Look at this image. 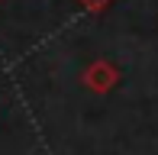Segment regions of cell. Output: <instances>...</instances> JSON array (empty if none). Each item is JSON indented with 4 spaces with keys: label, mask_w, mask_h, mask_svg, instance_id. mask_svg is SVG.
<instances>
[{
    "label": "cell",
    "mask_w": 158,
    "mask_h": 155,
    "mask_svg": "<svg viewBox=\"0 0 158 155\" xmlns=\"http://www.w3.org/2000/svg\"><path fill=\"white\" fill-rule=\"evenodd\" d=\"M81 84L90 90V94H110V90L119 84V68L113 65L110 58H94L81 71Z\"/></svg>",
    "instance_id": "6da1fadb"
},
{
    "label": "cell",
    "mask_w": 158,
    "mask_h": 155,
    "mask_svg": "<svg viewBox=\"0 0 158 155\" xmlns=\"http://www.w3.org/2000/svg\"><path fill=\"white\" fill-rule=\"evenodd\" d=\"M77 3L84 6L87 13H94V16H100V13H106L113 6V0H77Z\"/></svg>",
    "instance_id": "7a4b0ae2"
}]
</instances>
